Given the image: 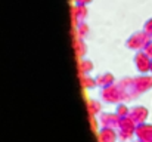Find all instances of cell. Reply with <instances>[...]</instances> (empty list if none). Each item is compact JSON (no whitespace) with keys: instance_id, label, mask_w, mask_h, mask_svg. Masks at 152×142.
Instances as JSON below:
<instances>
[{"instance_id":"cell-1","label":"cell","mask_w":152,"mask_h":142,"mask_svg":"<svg viewBox=\"0 0 152 142\" xmlns=\"http://www.w3.org/2000/svg\"><path fill=\"white\" fill-rule=\"evenodd\" d=\"M101 99L106 104H121V102H127L130 101V96L127 95V92L118 85H112L109 88H105V89H101Z\"/></svg>"},{"instance_id":"cell-2","label":"cell","mask_w":152,"mask_h":142,"mask_svg":"<svg viewBox=\"0 0 152 142\" xmlns=\"http://www.w3.org/2000/svg\"><path fill=\"white\" fill-rule=\"evenodd\" d=\"M136 129H137V124L130 117L120 118V123H118V127H117L118 141L129 142L133 136H136Z\"/></svg>"},{"instance_id":"cell-3","label":"cell","mask_w":152,"mask_h":142,"mask_svg":"<svg viewBox=\"0 0 152 142\" xmlns=\"http://www.w3.org/2000/svg\"><path fill=\"white\" fill-rule=\"evenodd\" d=\"M148 45H149V40H148V34L146 33H136V34H133L127 40V47L129 49H133V50L146 49Z\"/></svg>"},{"instance_id":"cell-4","label":"cell","mask_w":152,"mask_h":142,"mask_svg":"<svg viewBox=\"0 0 152 142\" xmlns=\"http://www.w3.org/2000/svg\"><path fill=\"white\" fill-rule=\"evenodd\" d=\"M151 56L146 53V52H137L136 56H134V65L137 68V71L140 73H148L151 71V65H152V61L149 59Z\"/></svg>"},{"instance_id":"cell-5","label":"cell","mask_w":152,"mask_h":142,"mask_svg":"<svg viewBox=\"0 0 152 142\" xmlns=\"http://www.w3.org/2000/svg\"><path fill=\"white\" fill-rule=\"evenodd\" d=\"M98 121L101 127H109V129H117L120 123V117L115 113H101L98 117Z\"/></svg>"},{"instance_id":"cell-6","label":"cell","mask_w":152,"mask_h":142,"mask_svg":"<svg viewBox=\"0 0 152 142\" xmlns=\"http://www.w3.org/2000/svg\"><path fill=\"white\" fill-rule=\"evenodd\" d=\"M98 142H117L118 141V133L117 129H109V127H101L96 132Z\"/></svg>"},{"instance_id":"cell-7","label":"cell","mask_w":152,"mask_h":142,"mask_svg":"<svg viewBox=\"0 0 152 142\" xmlns=\"http://www.w3.org/2000/svg\"><path fill=\"white\" fill-rule=\"evenodd\" d=\"M136 138L140 142H152V124H139L136 129Z\"/></svg>"},{"instance_id":"cell-8","label":"cell","mask_w":152,"mask_h":142,"mask_svg":"<svg viewBox=\"0 0 152 142\" xmlns=\"http://www.w3.org/2000/svg\"><path fill=\"white\" fill-rule=\"evenodd\" d=\"M137 126L139 124H143L145 123V120H146V117H148V110L145 108V107H134L133 110H130V116H129Z\"/></svg>"},{"instance_id":"cell-9","label":"cell","mask_w":152,"mask_h":142,"mask_svg":"<svg viewBox=\"0 0 152 142\" xmlns=\"http://www.w3.org/2000/svg\"><path fill=\"white\" fill-rule=\"evenodd\" d=\"M117 82H115V77H114V74H111V73H102L99 74L98 77H96V85L101 88V89H105V88H109V86H112V85H115Z\"/></svg>"},{"instance_id":"cell-10","label":"cell","mask_w":152,"mask_h":142,"mask_svg":"<svg viewBox=\"0 0 152 142\" xmlns=\"http://www.w3.org/2000/svg\"><path fill=\"white\" fill-rule=\"evenodd\" d=\"M93 70H95V64H93L90 59L81 58V59L78 61V73H80V76H87V74H90Z\"/></svg>"},{"instance_id":"cell-11","label":"cell","mask_w":152,"mask_h":142,"mask_svg":"<svg viewBox=\"0 0 152 142\" xmlns=\"http://www.w3.org/2000/svg\"><path fill=\"white\" fill-rule=\"evenodd\" d=\"M86 15H87V12H86V9H84V4H77V6L72 9V19H74L75 25L83 24V19L86 18Z\"/></svg>"},{"instance_id":"cell-12","label":"cell","mask_w":152,"mask_h":142,"mask_svg":"<svg viewBox=\"0 0 152 142\" xmlns=\"http://www.w3.org/2000/svg\"><path fill=\"white\" fill-rule=\"evenodd\" d=\"M87 111L90 117H98L102 113V104L98 99H89L87 101Z\"/></svg>"},{"instance_id":"cell-13","label":"cell","mask_w":152,"mask_h":142,"mask_svg":"<svg viewBox=\"0 0 152 142\" xmlns=\"http://www.w3.org/2000/svg\"><path fill=\"white\" fill-rule=\"evenodd\" d=\"M86 52H87V46H86V43L83 42V39L75 37V40H74V53H75V56L81 59V58L86 55Z\"/></svg>"},{"instance_id":"cell-14","label":"cell","mask_w":152,"mask_h":142,"mask_svg":"<svg viewBox=\"0 0 152 142\" xmlns=\"http://www.w3.org/2000/svg\"><path fill=\"white\" fill-rule=\"evenodd\" d=\"M80 83H81V88H83L84 90L93 89L95 86H98V85H96V79H93L90 74H87V76H80Z\"/></svg>"},{"instance_id":"cell-15","label":"cell","mask_w":152,"mask_h":142,"mask_svg":"<svg viewBox=\"0 0 152 142\" xmlns=\"http://www.w3.org/2000/svg\"><path fill=\"white\" fill-rule=\"evenodd\" d=\"M115 114L120 117V118H124V117H129L130 116V108L126 105V102H121L115 107Z\"/></svg>"},{"instance_id":"cell-16","label":"cell","mask_w":152,"mask_h":142,"mask_svg":"<svg viewBox=\"0 0 152 142\" xmlns=\"http://www.w3.org/2000/svg\"><path fill=\"white\" fill-rule=\"evenodd\" d=\"M87 33H89V28H87L86 24H78V25L75 27V34H77V37L83 39L84 36H87Z\"/></svg>"},{"instance_id":"cell-17","label":"cell","mask_w":152,"mask_h":142,"mask_svg":"<svg viewBox=\"0 0 152 142\" xmlns=\"http://www.w3.org/2000/svg\"><path fill=\"white\" fill-rule=\"evenodd\" d=\"M145 33L146 34H152V19L145 24Z\"/></svg>"},{"instance_id":"cell-18","label":"cell","mask_w":152,"mask_h":142,"mask_svg":"<svg viewBox=\"0 0 152 142\" xmlns=\"http://www.w3.org/2000/svg\"><path fill=\"white\" fill-rule=\"evenodd\" d=\"M146 53H148V55L152 58V43H149V45L146 46Z\"/></svg>"},{"instance_id":"cell-19","label":"cell","mask_w":152,"mask_h":142,"mask_svg":"<svg viewBox=\"0 0 152 142\" xmlns=\"http://www.w3.org/2000/svg\"><path fill=\"white\" fill-rule=\"evenodd\" d=\"M74 1H77L78 4H86V3H89L90 0H74Z\"/></svg>"},{"instance_id":"cell-20","label":"cell","mask_w":152,"mask_h":142,"mask_svg":"<svg viewBox=\"0 0 152 142\" xmlns=\"http://www.w3.org/2000/svg\"><path fill=\"white\" fill-rule=\"evenodd\" d=\"M151 71H152V65H151Z\"/></svg>"},{"instance_id":"cell-21","label":"cell","mask_w":152,"mask_h":142,"mask_svg":"<svg viewBox=\"0 0 152 142\" xmlns=\"http://www.w3.org/2000/svg\"><path fill=\"white\" fill-rule=\"evenodd\" d=\"M137 142H140V141H137Z\"/></svg>"}]
</instances>
